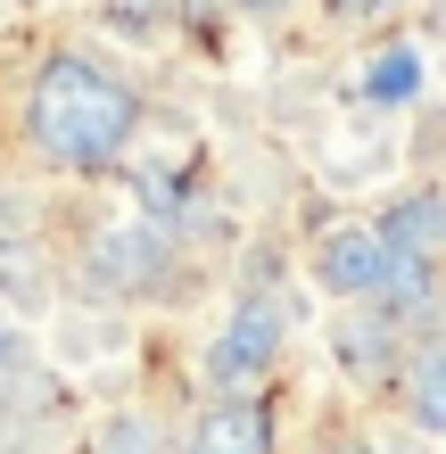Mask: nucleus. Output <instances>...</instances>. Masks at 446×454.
I'll return each instance as SVG.
<instances>
[{
  "label": "nucleus",
  "mask_w": 446,
  "mask_h": 454,
  "mask_svg": "<svg viewBox=\"0 0 446 454\" xmlns=\"http://www.w3.org/2000/svg\"><path fill=\"white\" fill-rule=\"evenodd\" d=\"M157 256H166V248H157L141 223H124V231L99 239V264H91V273L108 281V289H149V281H157Z\"/></svg>",
  "instance_id": "7"
},
{
  "label": "nucleus",
  "mask_w": 446,
  "mask_h": 454,
  "mask_svg": "<svg viewBox=\"0 0 446 454\" xmlns=\"http://www.w3.org/2000/svg\"><path fill=\"white\" fill-rule=\"evenodd\" d=\"M182 454H273V413L248 405V396H223V405H207L191 421Z\"/></svg>",
  "instance_id": "5"
},
{
  "label": "nucleus",
  "mask_w": 446,
  "mask_h": 454,
  "mask_svg": "<svg viewBox=\"0 0 446 454\" xmlns=\"http://www.w3.org/2000/svg\"><path fill=\"white\" fill-rule=\"evenodd\" d=\"M314 281L331 289V298H388V281H397V248L380 239V223H339L323 231V248H314Z\"/></svg>",
  "instance_id": "2"
},
{
  "label": "nucleus",
  "mask_w": 446,
  "mask_h": 454,
  "mask_svg": "<svg viewBox=\"0 0 446 454\" xmlns=\"http://www.w3.org/2000/svg\"><path fill=\"white\" fill-rule=\"evenodd\" d=\"M273 356H281V306L248 298V306L215 331V347H207V380H215L223 396H240V388H256V380L273 372Z\"/></svg>",
  "instance_id": "3"
},
{
  "label": "nucleus",
  "mask_w": 446,
  "mask_h": 454,
  "mask_svg": "<svg viewBox=\"0 0 446 454\" xmlns=\"http://www.w3.org/2000/svg\"><path fill=\"white\" fill-rule=\"evenodd\" d=\"M141 132V91L83 50H50L25 83V141L59 174H108Z\"/></svg>",
  "instance_id": "1"
},
{
  "label": "nucleus",
  "mask_w": 446,
  "mask_h": 454,
  "mask_svg": "<svg viewBox=\"0 0 446 454\" xmlns=\"http://www.w3.org/2000/svg\"><path fill=\"white\" fill-rule=\"evenodd\" d=\"M323 9H331V17H380L388 0H323Z\"/></svg>",
  "instance_id": "10"
},
{
  "label": "nucleus",
  "mask_w": 446,
  "mask_h": 454,
  "mask_svg": "<svg viewBox=\"0 0 446 454\" xmlns=\"http://www.w3.org/2000/svg\"><path fill=\"white\" fill-rule=\"evenodd\" d=\"M339 364L364 372V380H388L397 372V314H348L339 323Z\"/></svg>",
  "instance_id": "6"
},
{
  "label": "nucleus",
  "mask_w": 446,
  "mask_h": 454,
  "mask_svg": "<svg viewBox=\"0 0 446 454\" xmlns=\"http://www.w3.org/2000/svg\"><path fill=\"white\" fill-rule=\"evenodd\" d=\"M380 239H388L405 264L438 273V264H446V191H405V199H388Z\"/></svg>",
  "instance_id": "4"
},
{
  "label": "nucleus",
  "mask_w": 446,
  "mask_h": 454,
  "mask_svg": "<svg viewBox=\"0 0 446 454\" xmlns=\"http://www.w3.org/2000/svg\"><path fill=\"white\" fill-rule=\"evenodd\" d=\"M372 91H380V99H405V91H413V50H388V59L372 67Z\"/></svg>",
  "instance_id": "9"
},
{
  "label": "nucleus",
  "mask_w": 446,
  "mask_h": 454,
  "mask_svg": "<svg viewBox=\"0 0 446 454\" xmlns=\"http://www.w3.org/2000/svg\"><path fill=\"white\" fill-rule=\"evenodd\" d=\"M405 405H413L422 430H446V331L422 339V356L405 364Z\"/></svg>",
  "instance_id": "8"
},
{
  "label": "nucleus",
  "mask_w": 446,
  "mask_h": 454,
  "mask_svg": "<svg viewBox=\"0 0 446 454\" xmlns=\"http://www.w3.org/2000/svg\"><path fill=\"white\" fill-rule=\"evenodd\" d=\"M240 9H256V17H273V9H281V0H240Z\"/></svg>",
  "instance_id": "12"
},
{
  "label": "nucleus",
  "mask_w": 446,
  "mask_h": 454,
  "mask_svg": "<svg viewBox=\"0 0 446 454\" xmlns=\"http://www.w3.org/2000/svg\"><path fill=\"white\" fill-rule=\"evenodd\" d=\"M9 372H17V339L0 331V396H9Z\"/></svg>",
  "instance_id": "11"
}]
</instances>
